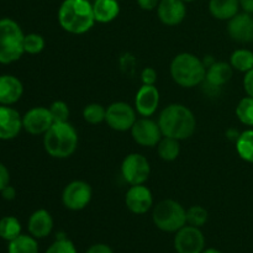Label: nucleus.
Wrapping results in <instances>:
<instances>
[{
    "label": "nucleus",
    "mask_w": 253,
    "mask_h": 253,
    "mask_svg": "<svg viewBox=\"0 0 253 253\" xmlns=\"http://www.w3.org/2000/svg\"><path fill=\"white\" fill-rule=\"evenodd\" d=\"M158 125L166 137L187 140L197 128V119L188 106L183 104H169L161 111Z\"/></svg>",
    "instance_id": "1"
},
{
    "label": "nucleus",
    "mask_w": 253,
    "mask_h": 253,
    "mask_svg": "<svg viewBox=\"0 0 253 253\" xmlns=\"http://www.w3.org/2000/svg\"><path fill=\"white\" fill-rule=\"evenodd\" d=\"M57 16L59 26L72 35L85 34L96 22L89 0H63Z\"/></svg>",
    "instance_id": "2"
},
{
    "label": "nucleus",
    "mask_w": 253,
    "mask_h": 253,
    "mask_svg": "<svg viewBox=\"0 0 253 253\" xmlns=\"http://www.w3.org/2000/svg\"><path fill=\"white\" fill-rule=\"evenodd\" d=\"M44 151L57 160H64L73 155L78 147V132L72 124L53 123L43 135Z\"/></svg>",
    "instance_id": "3"
},
{
    "label": "nucleus",
    "mask_w": 253,
    "mask_h": 253,
    "mask_svg": "<svg viewBox=\"0 0 253 253\" xmlns=\"http://www.w3.org/2000/svg\"><path fill=\"white\" fill-rule=\"evenodd\" d=\"M169 72L175 84L182 88H194L205 81L207 67L199 57L183 52L172 59Z\"/></svg>",
    "instance_id": "4"
},
{
    "label": "nucleus",
    "mask_w": 253,
    "mask_h": 253,
    "mask_svg": "<svg viewBox=\"0 0 253 253\" xmlns=\"http://www.w3.org/2000/svg\"><path fill=\"white\" fill-rule=\"evenodd\" d=\"M25 34L21 26L10 17L0 19V64L19 61L25 53Z\"/></svg>",
    "instance_id": "5"
},
{
    "label": "nucleus",
    "mask_w": 253,
    "mask_h": 253,
    "mask_svg": "<svg viewBox=\"0 0 253 253\" xmlns=\"http://www.w3.org/2000/svg\"><path fill=\"white\" fill-rule=\"evenodd\" d=\"M152 220L161 231L175 234L187 225V210L175 200L165 199L153 207Z\"/></svg>",
    "instance_id": "6"
},
{
    "label": "nucleus",
    "mask_w": 253,
    "mask_h": 253,
    "mask_svg": "<svg viewBox=\"0 0 253 253\" xmlns=\"http://www.w3.org/2000/svg\"><path fill=\"white\" fill-rule=\"evenodd\" d=\"M151 174V166L141 153H130L121 163V175L130 185L145 184Z\"/></svg>",
    "instance_id": "7"
},
{
    "label": "nucleus",
    "mask_w": 253,
    "mask_h": 253,
    "mask_svg": "<svg viewBox=\"0 0 253 253\" xmlns=\"http://www.w3.org/2000/svg\"><path fill=\"white\" fill-rule=\"evenodd\" d=\"M136 114H137L136 109L128 103L115 101L106 108L105 123L113 130L124 132L132 128L133 124L137 120Z\"/></svg>",
    "instance_id": "8"
},
{
    "label": "nucleus",
    "mask_w": 253,
    "mask_h": 253,
    "mask_svg": "<svg viewBox=\"0 0 253 253\" xmlns=\"http://www.w3.org/2000/svg\"><path fill=\"white\" fill-rule=\"evenodd\" d=\"M93 197L89 183L84 180H73L64 187L62 192V203L64 208L72 211H79L86 208Z\"/></svg>",
    "instance_id": "9"
},
{
    "label": "nucleus",
    "mask_w": 253,
    "mask_h": 253,
    "mask_svg": "<svg viewBox=\"0 0 253 253\" xmlns=\"http://www.w3.org/2000/svg\"><path fill=\"white\" fill-rule=\"evenodd\" d=\"M130 131L133 141L142 147H156L163 137L158 123L150 118L137 119Z\"/></svg>",
    "instance_id": "10"
},
{
    "label": "nucleus",
    "mask_w": 253,
    "mask_h": 253,
    "mask_svg": "<svg viewBox=\"0 0 253 253\" xmlns=\"http://www.w3.org/2000/svg\"><path fill=\"white\" fill-rule=\"evenodd\" d=\"M174 249L177 253H202L205 250V237L199 227L185 225L175 232Z\"/></svg>",
    "instance_id": "11"
},
{
    "label": "nucleus",
    "mask_w": 253,
    "mask_h": 253,
    "mask_svg": "<svg viewBox=\"0 0 253 253\" xmlns=\"http://www.w3.org/2000/svg\"><path fill=\"white\" fill-rule=\"evenodd\" d=\"M52 125H53V119L51 111L44 106H35L22 116V127L30 135H44Z\"/></svg>",
    "instance_id": "12"
},
{
    "label": "nucleus",
    "mask_w": 253,
    "mask_h": 253,
    "mask_svg": "<svg viewBox=\"0 0 253 253\" xmlns=\"http://www.w3.org/2000/svg\"><path fill=\"white\" fill-rule=\"evenodd\" d=\"M125 204L132 214H146L153 207L152 192L143 184L131 185L130 189L126 192Z\"/></svg>",
    "instance_id": "13"
},
{
    "label": "nucleus",
    "mask_w": 253,
    "mask_h": 253,
    "mask_svg": "<svg viewBox=\"0 0 253 253\" xmlns=\"http://www.w3.org/2000/svg\"><path fill=\"white\" fill-rule=\"evenodd\" d=\"M160 106V91L156 85L142 84L135 96V109L142 118H150Z\"/></svg>",
    "instance_id": "14"
},
{
    "label": "nucleus",
    "mask_w": 253,
    "mask_h": 253,
    "mask_svg": "<svg viewBox=\"0 0 253 253\" xmlns=\"http://www.w3.org/2000/svg\"><path fill=\"white\" fill-rule=\"evenodd\" d=\"M22 128V116L19 111L9 105H0V140L17 137Z\"/></svg>",
    "instance_id": "15"
},
{
    "label": "nucleus",
    "mask_w": 253,
    "mask_h": 253,
    "mask_svg": "<svg viewBox=\"0 0 253 253\" xmlns=\"http://www.w3.org/2000/svg\"><path fill=\"white\" fill-rule=\"evenodd\" d=\"M227 32L234 41L249 43L253 41V17L249 12H239L227 24Z\"/></svg>",
    "instance_id": "16"
},
{
    "label": "nucleus",
    "mask_w": 253,
    "mask_h": 253,
    "mask_svg": "<svg viewBox=\"0 0 253 253\" xmlns=\"http://www.w3.org/2000/svg\"><path fill=\"white\" fill-rule=\"evenodd\" d=\"M157 15L162 24L177 26L187 15L185 2L182 0H161L157 6Z\"/></svg>",
    "instance_id": "17"
},
{
    "label": "nucleus",
    "mask_w": 253,
    "mask_h": 253,
    "mask_svg": "<svg viewBox=\"0 0 253 253\" xmlns=\"http://www.w3.org/2000/svg\"><path fill=\"white\" fill-rule=\"evenodd\" d=\"M24 85L17 77L12 74L0 76V105H14L21 99Z\"/></svg>",
    "instance_id": "18"
},
{
    "label": "nucleus",
    "mask_w": 253,
    "mask_h": 253,
    "mask_svg": "<svg viewBox=\"0 0 253 253\" xmlns=\"http://www.w3.org/2000/svg\"><path fill=\"white\" fill-rule=\"evenodd\" d=\"M27 229L35 239H44L53 230V219L46 209H39L34 211L27 222Z\"/></svg>",
    "instance_id": "19"
},
{
    "label": "nucleus",
    "mask_w": 253,
    "mask_h": 253,
    "mask_svg": "<svg viewBox=\"0 0 253 253\" xmlns=\"http://www.w3.org/2000/svg\"><path fill=\"white\" fill-rule=\"evenodd\" d=\"M234 68L231 64L226 62L215 61L209 68H207V76H205V83L211 88H221L231 79Z\"/></svg>",
    "instance_id": "20"
},
{
    "label": "nucleus",
    "mask_w": 253,
    "mask_h": 253,
    "mask_svg": "<svg viewBox=\"0 0 253 253\" xmlns=\"http://www.w3.org/2000/svg\"><path fill=\"white\" fill-rule=\"evenodd\" d=\"M93 12L96 22L109 24L120 14L119 0H94Z\"/></svg>",
    "instance_id": "21"
},
{
    "label": "nucleus",
    "mask_w": 253,
    "mask_h": 253,
    "mask_svg": "<svg viewBox=\"0 0 253 253\" xmlns=\"http://www.w3.org/2000/svg\"><path fill=\"white\" fill-rule=\"evenodd\" d=\"M240 0H210L209 11L212 17L221 21H229L239 14Z\"/></svg>",
    "instance_id": "22"
},
{
    "label": "nucleus",
    "mask_w": 253,
    "mask_h": 253,
    "mask_svg": "<svg viewBox=\"0 0 253 253\" xmlns=\"http://www.w3.org/2000/svg\"><path fill=\"white\" fill-rule=\"evenodd\" d=\"M31 235H20L9 242L7 253H39V244Z\"/></svg>",
    "instance_id": "23"
},
{
    "label": "nucleus",
    "mask_w": 253,
    "mask_h": 253,
    "mask_svg": "<svg viewBox=\"0 0 253 253\" xmlns=\"http://www.w3.org/2000/svg\"><path fill=\"white\" fill-rule=\"evenodd\" d=\"M157 152L161 160L166 161V162H172V161L177 160L180 153L179 140L163 136L162 140L157 145Z\"/></svg>",
    "instance_id": "24"
},
{
    "label": "nucleus",
    "mask_w": 253,
    "mask_h": 253,
    "mask_svg": "<svg viewBox=\"0 0 253 253\" xmlns=\"http://www.w3.org/2000/svg\"><path fill=\"white\" fill-rule=\"evenodd\" d=\"M230 64L234 69L247 73L253 68V52L246 48H240L232 52Z\"/></svg>",
    "instance_id": "25"
},
{
    "label": "nucleus",
    "mask_w": 253,
    "mask_h": 253,
    "mask_svg": "<svg viewBox=\"0 0 253 253\" xmlns=\"http://www.w3.org/2000/svg\"><path fill=\"white\" fill-rule=\"evenodd\" d=\"M236 151L240 157L249 163H253V130L240 133L236 140Z\"/></svg>",
    "instance_id": "26"
},
{
    "label": "nucleus",
    "mask_w": 253,
    "mask_h": 253,
    "mask_svg": "<svg viewBox=\"0 0 253 253\" xmlns=\"http://www.w3.org/2000/svg\"><path fill=\"white\" fill-rule=\"evenodd\" d=\"M21 235V224L15 216H4L0 219V237L10 242Z\"/></svg>",
    "instance_id": "27"
},
{
    "label": "nucleus",
    "mask_w": 253,
    "mask_h": 253,
    "mask_svg": "<svg viewBox=\"0 0 253 253\" xmlns=\"http://www.w3.org/2000/svg\"><path fill=\"white\" fill-rule=\"evenodd\" d=\"M105 116L106 108H104L101 104L91 103L83 109V119L85 120V123L90 124V125L101 124L103 121H105Z\"/></svg>",
    "instance_id": "28"
},
{
    "label": "nucleus",
    "mask_w": 253,
    "mask_h": 253,
    "mask_svg": "<svg viewBox=\"0 0 253 253\" xmlns=\"http://www.w3.org/2000/svg\"><path fill=\"white\" fill-rule=\"evenodd\" d=\"M236 116L244 125L253 126V98L247 95L236 106Z\"/></svg>",
    "instance_id": "29"
},
{
    "label": "nucleus",
    "mask_w": 253,
    "mask_h": 253,
    "mask_svg": "<svg viewBox=\"0 0 253 253\" xmlns=\"http://www.w3.org/2000/svg\"><path fill=\"white\" fill-rule=\"evenodd\" d=\"M209 219V212L202 205H193L187 210V224L190 226L202 227L207 224Z\"/></svg>",
    "instance_id": "30"
},
{
    "label": "nucleus",
    "mask_w": 253,
    "mask_h": 253,
    "mask_svg": "<svg viewBox=\"0 0 253 253\" xmlns=\"http://www.w3.org/2000/svg\"><path fill=\"white\" fill-rule=\"evenodd\" d=\"M46 46L43 36L40 34H27L24 39V49L25 53L39 54L43 51Z\"/></svg>",
    "instance_id": "31"
},
{
    "label": "nucleus",
    "mask_w": 253,
    "mask_h": 253,
    "mask_svg": "<svg viewBox=\"0 0 253 253\" xmlns=\"http://www.w3.org/2000/svg\"><path fill=\"white\" fill-rule=\"evenodd\" d=\"M48 109L51 111L53 123H68L71 111H69L67 103L62 100H56L48 106Z\"/></svg>",
    "instance_id": "32"
},
{
    "label": "nucleus",
    "mask_w": 253,
    "mask_h": 253,
    "mask_svg": "<svg viewBox=\"0 0 253 253\" xmlns=\"http://www.w3.org/2000/svg\"><path fill=\"white\" fill-rule=\"evenodd\" d=\"M44 253H78L76 245L67 237H57L56 241L46 250Z\"/></svg>",
    "instance_id": "33"
},
{
    "label": "nucleus",
    "mask_w": 253,
    "mask_h": 253,
    "mask_svg": "<svg viewBox=\"0 0 253 253\" xmlns=\"http://www.w3.org/2000/svg\"><path fill=\"white\" fill-rule=\"evenodd\" d=\"M158 74L157 71L152 67H146L141 72V81L142 84H147V85H155L156 82H157Z\"/></svg>",
    "instance_id": "34"
},
{
    "label": "nucleus",
    "mask_w": 253,
    "mask_h": 253,
    "mask_svg": "<svg viewBox=\"0 0 253 253\" xmlns=\"http://www.w3.org/2000/svg\"><path fill=\"white\" fill-rule=\"evenodd\" d=\"M10 183V173L6 166L0 163V192Z\"/></svg>",
    "instance_id": "35"
},
{
    "label": "nucleus",
    "mask_w": 253,
    "mask_h": 253,
    "mask_svg": "<svg viewBox=\"0 0 253 253\" xmlns=\"http://www.w3.org/2000/svg\"><path fill=\"white\" fill-rule=\"evenodd\" d=\"M244 88L249 96L253 98V68L246 73L244 78Z\"/></svg>",
    "instance_id": "36"
},
{
    "label": "nucleus",
    "mask_w": 253,
    "mask_h": 253,
    "mask_svg": "<svg viewBox=\"0 0 253 253\" xmlns=\"http://www.w3.org/2000/svg\"><path fill=\"white\" fill-rule=\"evenodd\" d=\"M85 253H114L110 246L105 244H95L89 247Z\"/></svg>",
    "instance_id": "37"
},
{
    "label": "nucleus",
    "mask_w": 253,
    "mask_h": 253,
    "mask_svg": "<svg viewBox=\"0 0 253 253\" xmlns=\"http://www.w3.org/2000/svg\"><path fill=\"white\" fill-rule=\"evenodd\" d=\"M138 4V6L142 10L146 11H151V10H155L158 6L161 0H136Z\"/></svg>",
    "instance_id": "38"
},
{
    "label": "nucleus",
    "mask_w": 253,
    "mask_h": 253,
    "mask_svg": "<svg viewBox=\"0 0 253 253\" xmlns=\"http://www.w3.org/2000/svg\"><path fill=\"white\" fill-rule=\"evenodd\" d=\"M0 194H1L2 199L7 200V202H11V200H14L16 198V190H15L14 187H11L9 184L0 192Z\"/></svg>",
    "instance_id": "39"
},
{
    "label": "nucleus",
    "mask_w": 253,
    "mask_h": 253,
    "mask_svg": "<svg viewBox=\"0 0 253 253\" xmlns=\"http://www.w3.org/2000/svg\"><path fill=\"white\" fill-rule=\"evenodd\" d=\"M240 6L245 12L253 14V0H240Z\"/></svg>",
    "instance_id": "40"
},
{
    "label": "nucleus",
    "mask_w": 253,
    "mask_h": 253,
    "mask_svg": "<svg viewBox=\"0 0 253 253\" xmlns=\"http://www.w3.org/2000/svg\"><path fill=\"white\" fill-rule=\"evenodd\" d=\"M202 253H222V252H220L219 250H216V249H207V250H204Z\"/></svg>",
    "instance_id": "41"
},
{
    "label": "nucleus",
    "mask_w": 253,
    "mask_h": 253,
    "mask_svg": "<svg viewBox=\"0 0 253 253\" xmlns=\"http://www.w3.org/2000/svg\"><path fill=\"white\" fill-rule=\"evenodd\" d=\"M182 1H184L185 4H187V2H193V1H195V0H182Z\"/></svg>",
    "instance_id": "42"
}]
</instances>
